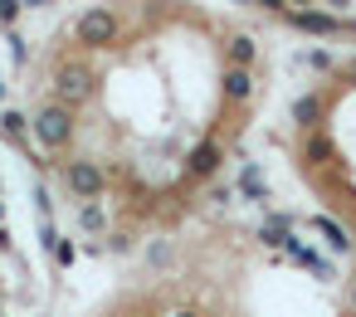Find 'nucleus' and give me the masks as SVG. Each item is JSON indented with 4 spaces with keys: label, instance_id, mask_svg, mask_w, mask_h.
I'll return each instance as SVG.
<instances>
[{
    "label": "nucleus",
    "instance_id": "f257e3e1",
    "mask_svg": "<svg viewBox=\"0 0 356 317\" xmlns=\"http://www.w3.org/2000/svg\"><path fill=\"white\" fill-rule=\"evenodd\" d=\"M35 132H40V142H44V147H69V137H74V117H69V108H64V103L40 108Z\"/></svg>",
    "mask_w": 356,
    "mask_h": 317
},
{
    "label": "nucleus",
    "instance_id": "f03ea898",
    "mask_svg": "<svg viewBox=\"0 0 356 317\" xmlns=\"http://www.w3.org/2000/svg\"><path fill=\"white\" fill-rule=\"evenodd\" d=\"M113 40H118V15H113V10H88V15L79 20V44L103 49V44H113Z\"/></svg>",
    "mask_w": 356,
    "mask_h": 317
},
{
    "label": "nucleus",
    "instance_id": "7ed1b4c3",
    "mask_svg": "<svg viewBox=\"0 0 356 317\" xmlns=\"http://www.w3.org/2000/svg\"><path fill=\"white\" fill-rule=\"evenodd\" d=\"M64 181H69V190L83 195V200H93V195L103 190V171H98L93 161H74V166L64 171Z\"/></svg>",
    "mask_w": 356,
    "mask_h": 317
},
{
    "label": "nucleus",
    "instance_id": "20e7f679",
    "mask_svg": "<svg viewBox=\"0 0 356 317\" xmlns=\"http://www.w3.org/2000/svg\"><path fill=\"white\" fill-rule=\"evenodd\" d=\"M54 88H59V103H64V108H69V103H83V98L93 93V83H88V74H83V69H64Z\"/></svg>",
    "mask_w": 356,
    "mask_h": 317
},
{
    "label": "nucleus",
    "instance_id": "39448f33",
    "mask_svg": "<svg viewBox=\"0 0 356 317\" xmlns=\"http://www.w3.org/2000/svg\"><path fill=\"white\" fill-rule=\"evenodd\" d=\"M312 229H317V234L327 239V249H332V254H346V249H351V234H346V229H341L337 220H327V215H317V220H312Z\"/></svg>",
    "mask_w": 356,
    "mask_h": 317
},
{
    "label": "nucleus",
    "instance_id": "423d86ee",
    "mask_svg": "<svg viewBox=\"0 0 356 317\" xmlns=\"http://www.w3.org/2000/svg\"><path fill=\"white\" fill-rule=\"evenodd\" d=\"M293 25H298V30H307V35H332V30H341V25H337L332 15H322V10H298V15H293Z\"/></svg>",
    "mask_w": 356,
    "mask_h": 317
},
{
    "label": "nucleus",
    "instance_id": "0eeeda50",
    "mask_svg": "<svg viewBox=\"0 0 356 317\" xmlns=\"http://www.w3.org/2000/svg\"><path fill=\"white\" fill-rule=\"evenodd\" d=\"M215 166H220V147H215V142H205V147L191 156V166H186V171H191L195 181H205V176H215Z\"/></svg>",
    "mask_w": 356,
    "mask_h": 317
},
{
    "label": "nucleus",
    "instance_id": "6e6552de",
    "mask_svg": "<svg viewBox=\"0 0 356 317\" xmlns=\"http://www.w3.org/2000/svg\"><path fill=\"white\" fill-rule=\"evenodd\" d=\"M225 93H229L234 103H244V98L254 93V79H249V69H229V74H225Z\"/></svg>",
    "mask_w": 356,
    "mask_h": 317
},
{
    "label": "nucleus",
    "instance_id": "1a4fd4ad",
    "mask_svg": "<svg viewBox=\"0 0 356 317\" xmlns=\"http://www.w3.org/2000/svg\"><path fill=\"white\" fill-rule=\"evenodd\" d=\"M293 117H298L302 127H312V122L322 117V103H317V98H298V103H293Z\"/></svg>",
    "mask_w": 356,
    "mask_h": 317
},
{
    "label": "nucleus",
    "instance_id": "9d476101",
    "mask_svg": "<svg viewBox=\"0 0 356 317\" xmlns=\"http://www.w3.org/2000/svg\"><path fill=\"white\" fill-rule=\"evenodd\" d=\"M229 59H234V69H249V59H254V40L239 35V40L229 44Z\"/></svg>",
    "mask_w": 356,
    "mask_h": 317
},
{
    "label": "nucleus",
    "instance_id": "9b49d317",
    "mask_svg": "<svg viewBox=\"0 0 356 317\" xmlns=\"http://www.w3.org/2000/svg\"><path fill=\"white\" fill-rule=\"evenodd\" d=\"M0 122H6V132H10V137H25V127H30L20 113H0Z\"/></svg>",
    "mask_w": 356,
    "mask_h": 317
},
{
    "label": "nucleus",
    "instance_id": "f8f14e48",
    "mask_svg": "<svg viewBox=\"0 0 356 317\" xmlns=\"http://www.w3.org/2000/svg\"><path fill=\"white\" fill-rule=\"evenodd\" d=\"M79 225H83V229H103V210H98V205H83Z\"/></svg>",
    "mask_w": 356,
    "mask_h": 317
},
{
    "label": "nucleus",
    "instance_id": "ddd939ff",
    "mask_svg": "<svg viewBox=\"0 0 356 317\" xmlns=\"http://www.w3.org/2000/svg\"><path fill=\"white\" fill-rule=\"evenodd\" d=\"M54 259H59V263H74V244L59 239V244H54Z\"/></svg>",
    "mask_w": 356,
    "mask_h": 317
},
{
    "label": "nucleus",
    "instance_id": "4468645a",
    "mask_svg": "<svg viewBox=\"0 0 356 317\" xmlns=\"http://www.w3.org/2000/svg\"><path fill=\"white\" fill-rule=\"evenodd\" d=\"M20 15V0H0V20H15Z\"/></svg>",
    "mask_w": 356,
    "mask_h": 317
},
{
    "label": "nucleus",
    "instance_id": "2eb2a0df",
    "mask_svg": "<svg viewBox=\"0 0 356 317\" xmlns=\"http://www.w3.org/2000/svg\"><path fill=\"white\" fill-rule=\"evenodd\" d=\"M327 152H332V147H327L322 137H312V142H307V156H327Z\"/></svg>",
    "mask_w": 356,
    "mask_h": 317
},
{
    "label": "nucleus",
    "instance_id": "dca6fc26",
    "mask_svg": "<svg viewBox=\"0 0 356 317\" xmlns=\"http://www.w3.org/2000/svg\"><path fill=\"white\" fill-rule=\"evenodd\" d=\"M259 6H264V10H283V6H288V0H259Z\"/></svg>",
    "mask_w": 356,
    "mask_h": 317
},
{
    "label": "nucleus",
    "instance_id": "f3484780",
    "mask_svg": "<svg viewBox=\"0 0 356 317\" xmlns=\"http://www.w3.org/2000/svg\"><path fill=\"white\" fill-rule=\"evenodd\" d=\"M6 244H10V234H6V225H0V249H6Z\"/></svg>",
    "mask_w": 356,
    "mask_h": 317
},
{
    "label": "nucleus",
    "instance_id": "a211bd4d",
    "mask_svg": "<svg viewBox=\"0 0 356 317\" xmlns=\"http://www.w3.org/2000/svg\"><path fill=\"white\" fill-rule=\"evenodd\" d=\"M293 6H317V0H293Z\"/></svg>",
    "mask_w": 356,
    "mask_h": 317
},
{
    "label": "nucleus",
    "instance_id": "6ab92c4d",
    "mask_svg": "<svg viewBox=\"0 0 356 317\" xmlns=\"http://www.w3.org/2000/svg\"><path fill=\"white\" fill-rule=\"evenodd\" d=\"M25 6H49V0H25Z\"/></svg>",
    "mask_w": 356,
    "mask_h": 317
},
{
    "label": "nucleus",
    "instance_id": "aec40b11",
    "mask_svg": "<svg viewBox=\"0 0 356 317\" xmlns=\"http://www.w3.org/2000/svg\"><path fill=\"white\" fill-rule=\"evenodd\" d=\"M346 30H351V35H356V20H351V25H346Z\"/></svg>",
    "mask_w": 356,
    "mask_h": 317
},
{
    "label": "nucleus",
    "instance_id": "412c9836",
    "mask_svg": "<svg viewBox=\"0 0 356 317\" xmlns=\"http://www.w3.org/2000/svg\"><path fill=\"white\" fill-rule=\"evenodd\" d=\"M0 98H6V83H0Z\"/></svg>",
    "mask_w": 356,
    "mask_h": 317
},
{
    "label": "nucleus",
    "instance_id": "4be33fe9",
    "mask_svg": "<svg viewBox=\"0 0 356 317\" xmlns=\"http://www.w3.org/2000/svg\"><path fill=\"white\" fill-rule=\"evenodd\" d=\"M234 6H244V0H234Z\"/></svg>",
    "mask_w": 356,
    "mask_h": 317
}]
</instances>
